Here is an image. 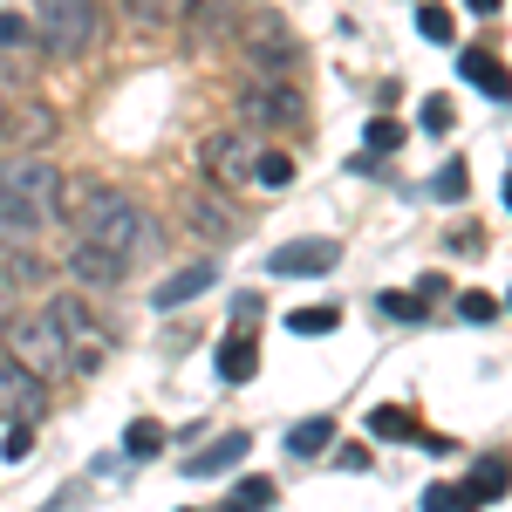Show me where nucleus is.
Here are the masks:
<instances>
[{"label":"nucleus","instance_id":"obj_1","mask_svg":"<svg viewBox=\"0 0 512 512\" xmlns=\"http://www.w3.org/2000/svg\"><path fill=\"white\" fill-rule=\"evenodd\" d=\"M62 205H69L76 239L117 253V260H130V253L151 246V219H144V212L130 205V192H117V185H62Z\"/></svg>","mask_w":512,"mask_h":512},{"label":"nucleus","instance_id":"obj_2","mask_svg":"<svg viewBox=\"0 0 512 512\" xmlns=\"http://www.w3.org/2000/svg\"><path fill=\"white\" fill-rule=\"evenodd\" d=\"M233 48H239V62H246L253 82H294L301 76V41H294V28L280 21L274 7H246Z\"/></svg>","mask_w":512,"mask_h":512},{"label":"nucleus","instance_id":"obj_3","mask_svg":"<svg viewBox=\"0 0 512 512\" xmlns=\"http://www.w3.org/2000/svg\"><path fill=\"white\" fill-rule=\"evenodd\" d=\"M0 205L48 226V219L62 212V171L41 164L35 151H7V158H0Z\"/></svg>","mask_w":512,"mask_h":512},{"label":"nucleus","instance_id":"obj_4","mask_svg":"<svg viewBox=\"0 0 512 512\" xmlns=\"http://www.w3.org/2000/svg\"><path fill=\"white\" fill-rule=\"evenodd\" d=\"M35 28H41L48 62H82L96 48V35H103V14H96V0H41Z\"/></svg>","mask_w":512,"mask_h":512},{"label":"nucleus","instance_id":"obj_5","mask_svg":"<svg viewBox=\"0 0 512 512\" xmlns=\"http://www.w3.org/2000/svg\"><path fill=\"white\" fill-rule=\"evenodd\" d=\"M0 355H14L21 369H35L41 383L69 369V342H62V328L48 315H7L0 321Z\"/></svg>","mask_w":512,"mask_h":512},{"label":"nucleus","instance_id":"obj_6","mask_svg":"<svg viewBox=\"0 0 512 512\" xmlns=\"http://www.w3.org/2000/svg\"><path fill=\"white\" fill-rule=\"evenodd\" d=\"M48 321L62 328V342H69V362H76V369H103L110 335H103V321L89 315L82 294H55V301H48Z\"/></svg>","mask_w":512,"mask_h":512},{"label":"nucleus","instance_id":"obj_7","mask_svg":"<svg viewBox=\"0 0 512 512\" xmlns=\"http://www.w3.org/2000/svg\"><path fill=\"white\" fill-rule=\"evenodd\" d=\"M0 417L7 424H41L48 417V390L35 369H21L14 355H0Z\"/></svg>","mask_w":512,"mask_h":512},{"label":"nucleus","instance_id":"obj_8","mask_svg":"<svg viewBox=\"0 0 512 512\" xmlns=\"http://www.w3.org/2000/svg\"><path fill=\"white\" fill-rule=\"evenodd\" d=\"M342 267V246L335 239H287V246H274V260H267V274L280 280H321Z\"/></svg>","mask_w":512,"mask_h":512},{"label":"nucleus","instance_id":"obj_9","mask_svg":"<svg viewBox=\"0 0 512 512\" xmlns=\"http://www.w3.org/2000/svg\"><path fill=\"white\" fill-rule=\"evenodd\" d=\"M246 7H253V0H192V14H185V41H192V48H219V41H233L239 21H246Z\"/></svg>","mask_w":512,"mask_h":512},{"label":"nucleus","instance_id":"obj_10","mask_svg":"<svg viewBox=\"0 0 512 512\" xmlns=\"http://www.w3.org/2000/svg\"><path fill=\"white\" fill-rule=\"evenodd\" d=\"M239 110H246V123H260V130H294L301 123V96H294V82H253L239 96Z\"/></svg>","mask_w":512,"mask_h":512},{"label":"nucleus","instance_id":"obj_11","mask_svg":"<svg viewBox=\"0 0 512 512\" xmlns=\"http://www.w3.org/2000/svg\"><path fill=\"white\" fill-rule=\"evenodd\" d=\"M55 130H62V117H55L48 103H7V110H0V144H7V151H41Z\"/></svg>","mask_w":512,"mask_h":512},{"label":"nucleus","instance_id":"obj_12","mask_svg":"<svg viewBox=\"0 0 512 512\" xmlns=\"http://www.w3.org/2000/svg\"><path fill=\"white\" fill-rule=\"evenodd\" d=\"M198 164H205V178H212L219 192H233V185H246V178H253V151L239 144L233 130L205 137V144H198Z\"/></svg>","mask_w":512,"mask_h":512},{"label":"nucleus","instance_id":"obj_13","mask_svg":"<svg viewBox=\"0 0 512 512\" xmlns=\"http://www.w3.org/2000/svg\"><path fill=\"white\" fill-rule=\"evenodd\" d=\"M69 274H76V287H117L123 274H130V260H117V253H103V246H89V239H76L69 246Z\"/></svg>","mask_w":512,"mask_h":512},{"label":"nucleus","instance_id":"obj_14","mask_svg":"<svg viewBox=\"0 0 512 512\" xmlns=\"http://www.w3.org/2000/svg\"><path fill=\"white\" fill-rule=\"evenodd\" d=\"M458 76L472 82L478 96H492V103H512V69L499 55H485V48H458Z\"/></svg>","mask_w":512,"mask_h":512},{"label":"nucleus","instance_id":"obj_15","mask_svg":"<svg viewBox=\"0 0 512 512\" xmlns=\"http://www.w3.org/2000/svg\"><path fill=\"white\" fill-rule=\"evenodd\" d=\"M512 492V458L506 451H485V458H478L472 472H465V506H492V499H506Z\"/></svg>","mask_w":512,"mask_h":512},{"label":"nucleus","instance_id":"obj_16","mask_svg":"<svg viewBox=\"0 0 512 512\" xmlns=\"http://www.w3.org/2000/svg\"><path fill=\"white\" fill-rule=\"evenodd\" d=\"M246 451H253V437L226 431V437H212L205 451H192V458H185V472H192V478H219V472H233V465H246Z\"/></svg>","mask_w":512,"mask_h":512},{"label":"nucleus","instance_id":"obj_17","mask_svg":"<svg viewBox=\"0 0 512 512\" xmlns=\"http://www.w3.org/2000/svg\"><path fill=\"white\" fill-rule=\"evenodd\" d=\"M185 226H192L198 239H212V246H226V239H239V219L219 205L212 192H192L185 198Z\"/></svg>","mask_w":512,"mask_h":512},{"label":"nucleus","instance_id":"obj_18","mask_svg":"<svg viewBox=\"0 0 512 512\" xmlns=\"http://www.w3.org/2000/svg\"><path fill=\"white\" fill-rule=\"evenodd\" d=\"M212 280H219V267H212V260H192L185 274L158 280V294H151V308H158V315H171V308H185V301H198V294H205Z\"/></svg>","mask_w":512,"mask_h":512},{"label":"nucleus","instance_id":"obj_19","mask_svg":"<svg viewBox=\"0 0 512 512\" xmlns=\"http://www.w3.org/2000/svg\"><path fill=\"white\" fill-rule=\"evenodd\" d=\"M253 369H260V342H253V328H239L219 342V383H253Z\"/></svg>","mask_w":512,"mask_h":512},{"label":"nucleus","instance_id":"obj_20","mask_svg":"<svg viewBox=\"0 0 512 512\" xmlns=\"http://www.w3.org/2000/svg\"><path fill=\"white\" fill-rule=\"evenodd\" d=\"M123 14H130V28H144V35H158V28H185V14H192V0H123Z\"/></svg>","mask_w":512,"mask_h":512},{"label":"nucleus","instance_id":"obj_21","mask_svg":"<svg viewBox=\"0 0 512 512\" xmlns=\"http://www.w3.org/2000/svg\"><path fill=\"white\" fill-rule=\"evenodd\" d=\"M369 437H383V444H410V437H424V431H417V417H410L403 403H376V410H369Z\"/></svg>","mask_w":512,"mask_h":512},{"label":"nucleus","instance_id":"obj_22","mask_svg":"<svg viewBox=\"0 0 512 512\" xmlns=\"http://www.w3.org/2000/svg\"><path fill=\"white\" fill-rule=\"evenodd\" d=\"M328 437H335V417H301V424L287 431V458H321Z\"/></svg>","mask_w":512,"mask_h":512},{"label":"nucleus","instance_id":"obj_23","mask_svg":"<svg viewBox=\"0 0 512 512\" xmlns=\"http://www.w3.org/2000/svg\"><path fill=\"white\" fill-rule=\"evenodd\" d=\"M335 328H342V308H328V301L287 315V335H301V342H321V335H335Z\"/></svg>","mask_w":512,"mask_h":512},{"label":"nucleus","instance_id":"obj_24","mask_svg":"<svg viewBox=\"0 0 512 512\" xmlns=\"http://www.w3.org/2000/svg\"><path fill=\"white\" fill-rule=\"evenodd\" d=\"M376 308H383V315L390 321H403V328H424V321H431V301H424V294H376Z\"/></svg>","mask_w":512,"mask_h":512},{"label":"nucleus","instance_id":"obj_25","mask_svg":"<svg viewBox=\"0 0 512 512\" xmlns=\"http://www.w3.org/2000/svg\"><path fill=\"white\" fill-rule=\"evenodd\" d=\"M267 506H274V478H239L219 512H267Z\"/></svg>","mask_w":512,"mask_h":512},{"label":"nucleus","instance_id":"obj_26","mask_svg":"<svg viewBox=\"0 0 512 512\" xmlns=\"http://www.w3.org/2000/svg\"><path fill=\"white\" fill-rule=\"evenodd\" d=\"M0 48H41V28L21 7H0Z\"/></svg>","mask_w":512,"mask_h":512},{"label":"nucleus","instance_id":"obj_27","mask_svg":"<svg viewBox=\"0 0 512 512\" xmlns=\"http://www.w3.org/2000/svg\"><path fill=\"white\" fill-rule=\"evenodd\" d=\"M123 451H130V458H158L164 451V424L158 417H137V424L123 431Z\"/></svg>","mask_w":512,"mask_h":512},{"label":"nucleus","instance_id":"obj_28","mask_svg":"<svg viewBox=\"0 0 512 512\" xmlns=\"http://www.w3.org/2000/svg\"><path fill=\"white\" fill-rule=\"evenodd\" d=\"M41 280H48V260H41L35 246L7 253V287H41Z\"/></svg>","mask_w":512,"mask_h":512},{"label":"nucleus","instance_id":"obj_29","mask_svg":"<svg viewBox=\"0 0 512 512\" xmlns=\"http://www.w3.org/2000/svg\"><path fill=\"white\" fill-rule=\"evenodd\" d=\"M253 178H260L267 192H280V185H294V158H287V151H260V158H253Z\"/></svg>","mask_w":512,"mask_h":512},{"label":"nucleus","instance_id":"obj_30","mask_svg":"<svg viewBox=\"0 0 512 512\" xmlns=\"http://www.w3.org/2000/svg\"><path fill=\"white\" fill-rule=\"evenodd\" d=\"M35 233H41V219H21V212H7V205H0V246H7V253L35 246Z\"/></svg>","mask_w":512,"mask_h":512},{"label":"nucleus","instance_id":"obj_31","mask_svg":"<svg viewBox=\"0 0 512 512\" xmlns=\"http://www.w3.org/2000/svg\"><path fill=\"white\" fill-rule=\"evenodd\" d=\"M396 144H403V123H396V117H369V130H362V151H376V158H390Z\"/></svg>","mask_w":512,"mask_h":512},{"label":"nucleus","instance_id":"obj_32","mask_svg":"<svg viewBox=\"0 0 512 512\" xmlns=\"http://www.w3.org/2000/svg\"><path fill=\"white\" fill-rule=\"evenodd\" d=\"M417 35L444 48V41L458 35V28H451V7H437V0H424V7H417Z\"/></svg>","mask_w":512,"mask_h":512},{"label":"nucleus","instance_id":"obj_33","mask_svg":"<svg viewBox=\"0 0 512 512\" xmlns=\"http://www.w3.org/2000/svg\"><path fill=\"white\" fill-rule=\"evenodd\" d=\"M465 192H472V171H465V164H444L431 178V198H444V205H458Z\"/></svg>","mask_w":512,"mask_h":512},{"label":"nucleus","instance_id":"obj_34","mask_svg":"<svg viewBox=\"0 0 512 512\" xmlns=\"http://www.w3.org/2000/svg\"><path fill=\"white\" fill-rule=\"evenodd\" d=\"M499 308H506V301H492L485 287H465V294H458V315H465V321H492Z\"/></svg>","mask_w":512,"mask_h":512},{"label":"nucleus","instance_id":"obj_35","mask_svg":"<svg viewBox=\"0 0 512 512\" xmlns=\"http://www.w3.org/2000/svg\"><path fill=\"white\" fill-rule=\"evenodd\" d=\"M424 512H472L465 485H424Z\"/></svg>","mask_w":512,"mask_h":512},{"label":"nucleus","instance_id":"obj_36","mask_svg":"<svg viewBox=\"0 0 512 512\" xmlns=\"http://www.w3.org/2000/svg\"><path fill=\"white\" fill-rule=\"evenodd\" d=\"M28 451H35V424H7V437H0V458H7V465H21Z\"/></svg>","mask_w":512,"mask_h":512},{"label":"nucleus","instance_id":"obj_37","mask_svg":"<svg viewBox=\"0 0 512 512\" xmlns=\"http://www.w3.org/2000/svg\"><path fill=\"white\" fill-rule=\"evenodd\" d=\"M451 117H458V110H451V96H424V130H431V137H444Z\"/></svg>","mask_w":512,"mask_h":512},{"label":"nucleus","instance_id":"obj_38","mask_svg":"<svg viewBox=\"0 0 512 512\" xmlns=\"http://www.w3.org/2000/svg\"><path fill=\"white\" fill-rule=\"evenodd\" d=\"M342 472H369V444H342Z\"/></svg>","mask_w":512,"mask_h":512},{"label":"nucleus","instance_id":"obj_39","mask_svg":"<svg viewBox=\"0 0 512 512\" xmlns=\"http://www.w3.org/2000/svg\"><path fill=\"white\" fill-rule=\"evenodd\" d=\"M233 321H260V294H239V301H233Z\"/></svg>","mask_w":512,"mask_h":512},{"label":"nucleus","instance_id":"obj_40","mask_svg":"<svg viewBox=\"0 0 512 512\" xmlns=\"http://www.w3.org/2000/svg\"><path fill=\"white\" fill-rule=\"evenodd\" d=\"M465 7H472V14H499L506 0H465Z\"/></svg>","mask_w":512,"mask_h":512},{"label":"nucleus","instance_id":"obj_41","mask_svg":"<svg viewBox=\"0 0 512 512\" xmlns=\"http://www.w3.org/2000/svg\"><path fill=\"white\" fill-rule=\"evenodd\" d=\"M506 205H512V171H506Z\"/></svg>","mask_w":512,"mask_h":512},{"label":"nucleus","instance_id":"obj_42","mask_svg":"<svg viewBox=\"0 0 512 512\" xmlns=\"http://www.w3.org/2000/svg\"><path fill=\"white\" fill-rule=\"evenodd\" d=\"M506 308H512V294H506Z\"/></svg>","mask_w":512,"mask_h":512},{"label":"nucleus","instance_id":"obj_43","mask_svg":"<svg viewBox=\"0 0 512 512\" xmlns=\"http://www.w3.org/2000/svg\"><path fill=\"white\" fill-rule=\"evenodd\" d=\"M178 512H192V506H178Z\"/></svg>","mask_w":512,"mask_h":512},{"label":"nucleus","instance_id":"obj_44","mask_svg":"<svg viewBox=\"0 0 512 512\" xmlns=\"http://www.w3.org/2000/svg\"><path fill=\"white\" fill-rule=\"evenodd\" d=\"M0 110H7V103H0Z\"/></svg>","mask_w":512,"mask_h":512}]
</instances>
